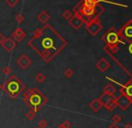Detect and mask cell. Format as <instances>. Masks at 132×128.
<instances>
[{"mask_svg": "<svg viewBox=\"0 0 132 128\" xmlns=\"http://www.w3.org/2000/svg\"><path fill=\"white\" fill-rule=\"evenodd\" d=\"M24 101L34 112H38L40 107L47 102V99L39 90L33 89L25 93Z\"/></svg>", "mask_w": 132, "mask_h": 128, "instance_id": "obj_1", "label": "cell"}, {"mask_svg": "<svg viewBox=\"0 0 132 128\" xmlns=\"http://www.w3.org/2000/svg\"><path fill=\"white\" fill-rule=\"evenodd\" d=\"M23 85L19 81L15 76H12L9 80H7L6 83H5V89H6V92L8 95L11 97L16 96L19 94V92L23 90Z\"/></svg>", "mask_w": 132, "mask_h": 128, "instance_id": "obj_2", "label": "cell"}, {"mask_svg": "<svg viewBox=\"0 0 132 128\" xmlns=\"http://www.w3.org/2000/svg\"><path fill=\"white\" fill-rule=\"evenodd\" d=\"M86 28H87V30H88V31L93 36H96V35L98 34V32L102 30V24L100 23L99 20L94 19V20H93L92 22L87 23Z\"/></svg>", "mask_w": 132, "mask_h": 128, "instance_id": "obj_3", "label": "cell"}, {"mask_svg": "<svg viewBox=\"0 0 132 128\" xmlns=\"http://www.w3.org/2000/svg\"><path fill=\"white\" fill-rule=\"evenodd\" d=\"M16 63H17V65L19 66L20 68H22L23 70H26L31 66V60L27 55L23 54V55H21L18 57V59L16 60Z\"/></svg>", "mask_w": 132, "mask_h": 128, "instance_id": "obj_4", "label": "cell"}, {"mask_svg": "<svg viewBox=\"0 0 132 128\" xmlns=\"http://www.w3.org/2000/svg\"><path fill=\"white\" fill-rule=\"evenodd\" d=\"M115 101H116L117 106H119L121 109H126L131 103V99L123 94H121L120 97L117 98Z\"/></svg>", "mask_w": 132, "mask_h": 128, "instance_id": "obj_5", "label": "cell"}, {"mask_svg": "<svg viewBox=\"0 0 132 128\" xmlns=\"http://www.w3.org/2000/svg\"><path fill=\"white\" fill-rule=\"evenodd\" d=\"M105 40L107 41V43L109 45H113V44H116L119 41V36L118 33L114 31V30H111L104 35Z\"/></svg>", "mask_w": 132, "mask_h": 128, "instance_id": "obj_6", "label": "cell"}, {"mask_svg": "<svg viewBox=\"0 0 132 128\" xmlns=\"http://www.w3.org/2000/svg\"><path fill=\"white\" fill-rule=\"evenodd\" d=\"M85 21L84 19L81 17L78 14H76V15H73V17L69 20V24L71 27H73L75 30H78L82 25L84 24Z\"/></svg>", "mask_w": 132, "mask_h": 128, "instance_id": "obj_7", "label": "cell"}, {"mask_svg": "<svg viewBox=\"0 0 132 128\" xmlns=\"http://www.w3.org/2000/svg\"><path fill=\"white\" fill-rule=\"evenodd\" d=\"M1 46L6 52H11L16 48V41H14L12 38H6Z\"/></svg>", "mask_w": 132, "mask_h": 128, "instance_id": "obj_8", "label": "cell"}, {"mask_svg": "<svg viewBox=\"0 0 132 128\" xmlns=\"http://www.w3.org/2000/svg\"><path fill=\"white\" fill-rule=\"evenodd\" d=\"M26 37V33L24 32V31H23V29L21 28H17L15 29L12 33V37L11 38L16 42H20Z\"/></svg>", "mask_w": 132, "mask_h": 128, "instance_id": "obj_9", "label": "cell"}, {"mask_svg": "<svg viewBox=\"0 0 132 128\" xmlns=\"http://www.w3.org/2000/svg\"><path fill=\"white\" fill-rule=\"evenodd\" d=\"M96 67H97V69L99 70L100 72L103 73V72H105L106 70L110 67V63L108 62L105 58H102L101 60L96 64Z\"/></svg>", "mask_w": 132, "mask_h": 128, "instance_id": "obj_10", "label": "cell"}, {"mask_svg": "<svg viewBox=\"0 0 132 128\" xmlns=\"http://www.w3.org/2000/svg\"><path fill=\"white\" fill-rule=\"evenodd\" d=\"M120 92L123 95H126L128 98L132 99V81H129L126 86H123V88L120 90Z\"/></svg>", "mask_w": 132, "mask_h": 128, "instance_id": "obj_11", "label": "cell"}, {"mask_svg": "<svg viewBox=\"0 0 132 128\" xmlns=\"http://www.w3.org/2000/svg\"><path fill=\"white\" fill-rule=\"evenodd\" d=\"M95 12V7H91V6H86L84 5L82 6V14L85 16H92L94 14Z\"/></svg>", "mask_w": 132, "mask_h": 128, "instance_id": "obj_12", "label": "cell"}, {"mask_svg": "<svg viewBox=\"0 0 132 128\" xmlns=\"http://www.w3.org/2000/svg\"><path fill=\"white\" fill-rule=\"evenodd\" d=\"M37 18H38V20L40 21V23H46L50 20V14H48L46 11H42V12H40V14H38Z\"/></svg>", "mask_w": 132, "mask_h": 128, "instance_id": "obj_13", "label": "cell"}, {"mask_svg": "<svg viewBox=\"0 0 132 128\" xmlns=\"http://www.w3.org/2000/svg\"><path fill=\"white\" fill-rule=\"evenodd\" d=\"M99 99L103 105H106L109 101H111V99H113V97H112V95H111V94H108V93H105L104 92V93L100 97Z\"/></svg>", "mask_w": 132, "mask_h": 128, "instance_id": "obj_14", "label": "cell"}, {"mask_svg": "<svg viewBox=\"0 0 132 128\" xmlns=\"http://www.w3.org/2000/svg\"><path fill=\"white\" fill-rule=\"evenodd\" d=\"M102 106H103V104H102V102L100 101V99H94L90 104L91 108H92L94 111H95V112L101 108Z\"/></svg>", "mask_w": 132, "mask_h": 128, "instance_id": "obj_15", "label": "cell"}, {"mask_svg": "<svg viewBox=\"0 0 132 128\" xmlns=\"http://www.w3.org/2000/svg\"><path fill=\"white\" fill-rule=\"evenodd\" d=\"M103 92H104L105 93L113 95V94L115 93V92H116V89L114 88V86H113V85L108 84V85H106V86L104 87V89H103Z\"/></svg>", "mask_w": 132, "mask_h": 128, "instance_id": "obj_16", "label": "cell"}, {"mask_svg": "<svg viewBox=\"0 0 132 128\" xmlns=\"http://www.w3.org/2000/svg\"><path fill=\"white\" fill-rule=\"evenodd\" d=\"M105 107H107L108 110H113V109L115 108V107H117V104H116V101L114 100V99H111V101H109L107 104L105 105Z\"/></svg>", "mask_w": 132, "mask_h": 128, "instance_id": "obj_17", "label": "cell"}, {"mask_svg": "<svg viewBox=\"0 0 132 128\" xmlns=\"http://www.w3.org/2000/svg\"><path fill=\"white\" fill-rule=\"evenodd\" d=\"M62 16H63V18H64V19H66V20H70L72 17H73V14H72L71 11L66 10V11H64V12H63Z\"/></svg>", "mask_w": 132, "mask_h": 128, "instance_id": "obj_18", "label": "cell"}, {"mask_svg": "<svg viewBox=\"0 0 132 128\" xmlns=\"http://www.w3.org/2000/svg\"><path fill=\"white\" fill-rule=\"evenodd\" d=\"M45 79H46V76L42 73H39L38 75L35 76V80H36L39 83H42L44 81H45Z\"/></svg>", "mask_w": 132, "mask_h": 128, "instance_id": "obj_19", "label": "cell"}, {"mask_svg": "<svg viewBox=\"0 0 132 128\" xmlns=\"http://www.w3.org/2000/svg\"><path fill=\"white\" fill-rule=\"evenodd\" d=\"M14 20H15L16 23L20 24V23H23V22H24V16L21 14H17L15 16V18H14Z\"/></svg>", "mask_w": 132, "mask_h": 128, "instance_id": "obj_20", "label": "cell"}, {"mask_svg": "<svg viewBox=\"0 0 132 128\" xmlns=\"http://www.w3.org/2000/svg\"><path fill=\"white\" fill-rule=\"evenodd\" d=\"M64 75L67 78H71L74 75V71L71 69V68H68V69L65 70L64 72Z\"/></svg>", "mask_w": 132, "mask_h": 128, "instance_id": "obj_21", "label": "cell"}, {"mask_svg": "<svg viewBox=\"0 0 132 128\" xmlns=\"http://www.w3.org/2000/svg\"><path fill=\"white\" fill-rule=\"evenodd\" d=\"M35 113L36 112H34L32 109H31V110H30L29 112H27L26 115H25V116H26V118L28 120H32L33 118L35 117Z\"/></svg>", "mask_w": 132, "mask_h": 128, "instance_id": "obj_22", "label": "cell"}, {"mask_svg": "<svg viewBox=\"0 0 132 128\" xmlns=\"http://www.w3.org/2000/svg\"><path fill=\"white\" fill-rule=\"evenodd\" d=\"M5 3H6L10 7H14L18 3H19V0H5Z\"/></svg>", "mask_w": 132, "mask_h": 128, "instance_id": "obj_23", "label": "cell"}, {"mask_svg": "<svg viewBox=\"0 0 132 128\" xmlns=\"http://www.w3.org/2000/svg\"><path fill=\"white\" fill-rule=\"evenodd\" d=\"M2 74L5 75H9L11 74V67L10 66H5L2 69Z\"/></svg>", "mask_w": 132, "mask_h": 128, "instance_id": "obj_24", "label": "cell"}, {"mask_svg": "<svg viewBox=\"0 0 132 128\" xmlns=\"http://www.w3.org/2000/svg\"><path fill=\"white\" fill-rule=\"evenodd\" d=\"M108 49H110V51L111 53H116L118 51V47H117L116 44H113V45H109L108 46Z\"/></svg>", "mask_w": 132, "mask_h": 128, "instance_id": "obj_25", "label": "cell"}, {"mask_svg": "<svg viewBox=\"0 0 132 128\" xmlns=\"http://www.w3.org/2000/svg\"><path fill=\"white\" fill-rule=\"evenodd\" d=\"M39 127H40V128H46L47 127V125H48V123H47V121L46 120H44V119H42V120H40V122H39Z\"/></svg>", "mask_w": 132, "mask_h": 128, "instance_id": "obj_26", "label": "cell"}, {"mask_svg": "<svg viewBox=\"0 0 132 128\" xmlns=\"http://www.w3.org/2000/svg\"><path fill=\"white\" fill-rule=\"evenodd\" d=\"M112 121L115 122V123H120V122H121V117H120V116H119L118 114H116L112 117Z\"/></svg>", "mask_w": 132, "mask_h": 128, "instance_id": "obj_27", "label": "cell"}, {"mask_svg": "<svg viewBox=\"0 0 132 128\" xmlns=\"http://www.w3.org/2000/svg\"><path fill=\"white\" fill-rule=\"evenodd\" d=\"M60 126H62L63 128H70L71 125H70V123L68 121H64L62 124H61Z\"/></svg>", "mask_w": 132, "mask_h": 128, "instance_id": "obj_28", "label": "cell"}, {"mask_svg": "<svg viewBox=\"0 0 132 128\" xmlns=\"http://www.w3.org/2000/svg\"><path fill=\"white\" fill-rule=\"evenodd\" d=\"M126 35L128 37H132V27H129L126 30Z\"/></svg>", "mask_w": 132, "mask_h": 128, "instance_id": "obj_29", "label": "cell"}, {"mask_svg": "<svg viewBox=\"0 0 132 128\" xmlns=\"http://www.w3.org/2000/svg\"><path fill=\"white\" fill-rule=\"evenodd\" d=\"M5 39H6V37H5L3 33H0V45H1L4 41H5Z\"/></svg>", "mask_w": 132, "mask_h": 128, "instance_id": "obj_30", "label": "cell"}, {"mask_svg": "<svg viewBox=\"0 0 132 128\" xmlns=\"http://www.w3.org/2000/svg\"><path fill=\"white\" fill-rule=\"evenodd\" d=\"M124 128H132V125H130V124H127V125L124 126Z\"/></svg>", "mask_w": 132, "mask_h": 128, "instance_id": "obj_31", "label": "cell"}, {"mask_svg": "<svg viewBox=\"0 0 132 128\" xmlns=\"http://www.w3.org/2000/svg\"><path fill=\"white\" fill-rule=\"evenodd\" d=\"M129 53L132 54V43L129 45Z\"/></svg>", "mask_w": 132, "mask_h": 128, "instance_id": "obj_32", "label": "cell"}, {"mask_svg": "<svg viewBox=\"0 0 132 128\" xmlns=\"http://www.w3.org/2000/svg\"><path fill=\"white\" fill-rule=\"evenodd\" d=\"M110 128H118V127H117V126H115V125H112V126H111Z\"/></svg>", "mask_w": 132, "mask_h": 128, "instance_id": "obj_33", "label": "cell"}, {"mask_svg": "<svg viewBox=\"0 0 132 128\" xmlns=\"http://www.w3.org/2000/svg\"><path fill=\"white\" fill-rule=\"evenodd\" d=\"M90 1H94V2H96V3H97V0H90Z\"/></svg>", "mask_w": 132, "mask_h": 128, "instance_id": "obj_34", "label": "cell"}, {"mask_svg": "<svg viewBox=\"0 0 132 128\" xmlns=\"http://www.w3.org/2000/svg\"><path fill=\"white\" fill-rule=\"evenodd\" d=\"M1 89H2V85L0 84V90H1Z\"/></svg>", "mask_w": 132, "mask_h": 128, "instance_id": "obj_35", "label": "cell"}, {"mask_svg": "<svg viewBox=\"0 0 132 128\" xmlns=\"http://www.w3.org/2000/svg\"><path fill=\"white\" fill-rule=\"evenodd\" d=\"M57 128H63L62 126H59V127H57Z\"/></svg>", "mask_w": 132, "mask_h": 128, "instance_id": "obj_36", "label": "cell"}, {"mask_svg": "<svg viewBox=\"0 0 132 128\" xmlns=\"http://www.w3.org/2000/svg\"><path fill=\"white\" fill-rule=\"evenodd\" d=\"M36 128H40V127H39V126H38V127H36Z\"/></svg>", "mask_w": 132, "mask_h": 128, "instance_id": "obj_37", "label": "cell"}]
</instances>
